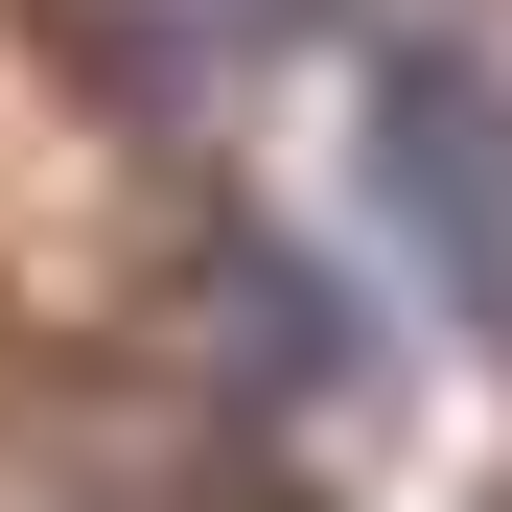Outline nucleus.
<instances>
[{
  "label": "nucleus",
  "mask_w": 512,
  "mask_h": 512,
  "mask_svg": "<svg viewBox=\"0 0 512 512\" xmlns=\"http://www.w3.org/2000/svg\"><path fill=\"white\" fill-rule=\"evenodd\" d=\"M350 117H373V210H396L419 280H443V326L512 350V70L489 47H373Z\"/></svg>",
  "instance_id": "f257e3e1"
}]
</instances>
